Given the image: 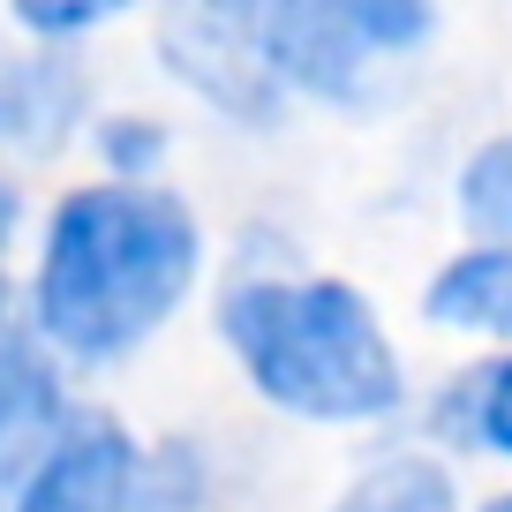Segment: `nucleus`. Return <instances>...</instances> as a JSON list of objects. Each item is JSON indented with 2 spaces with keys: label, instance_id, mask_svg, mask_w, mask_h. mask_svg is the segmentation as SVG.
<instances>
[{
  "label": "nucleus",
  "instance_id": "obj_16",
  "mask_svg": "<svg viewBox=\"0 0 512 512\" xmlns=\"http://www.w3.org/2000/svg\"><path fill=\"white\" fill-rule=\"evenodd\" d=\"M482 512H512V490H505V497H490V505H482Z\"/></svg>",
  "mask_w": 512,
  "mask_h": 512
},
{
  "label": "nucleus",
  "instance_id": "obj_13",
  "mask_svg": "<svg viewBox=\"0 0 512 512\" xmlns=\"http://www.w3.org/2000/svg\"><path fill=\"white\" fill-rule=\"evenodd\" d=\"M452 415H460V430L475 437V445H490V452H505V460H512V347L497 354V362H482L475 377L460 384Z\"/></svg>",
  "mask_w": 512,
  "mask_h": 512
},
{
  "label": "nucleus",
  "instance_id": "obj_6",
  "mask_svg": "<svg viewBox=\"0 0 512 512\" xmlns=\"http://www.w3.org/2000/svg\"><path fill=\"white\" fill-rule=\"evenodd\" d=\"M61 422H68L61 362L8 324V332H0V512L16 505L23 475H31L38 452L61 437Z\"/></svg>",
  "mask_w": 512,
  "mask_h": 512
},
{
  "label": "nucleus",
  "instance_id": "obj_14",
  "mask_svg": "<svg viewBox=\"0 0 512 512\" xmlns=\"http://www.w3.org/2000/svg\"><path fill=\"white\" fill-rule=\"evenodd\" d=\"M16 234H23V189L8 174H0V264H8V249H16Z\"/></svg>",
  "mask_w": 512,
  "mask_h": 512
},
{
  "label": "nucleus",
  "instance_id": "obj_12",
  "mask_svg": "<svg viewBox=\"0 0 512 512\" xmlns=\"http://www.w3.org/2000/svg\"><path fill=\"white\" fill-rule=\"evenodd\" d=\"M144 8H159V0H8V23L31 38H53V46H83L91 31L128 23Z\"/></svg>",
  "mask_w": 512,
  "mask_h": 512
},
{
  "label": "nucleus",
  "instance_id": "obj_7",
  "mask_svg": "<svg viewBox=\"0 0 512 512\" xmlns=\"http://www.w3.org/2000/svg\"><path fill=\"white\" fill-rule=\"evenodd\" d=\"M422 317L445 332L512 339V241H467L422 287Z\"/></svg>",
  "mask_w": 512,
  "mask_h": 512
},
{
  "label": "nucleus",
  "instance_id": "obj_4",
  "mask_svg": "<svg viewBox=\"0 0 512 512\" xmlns=\"http://www.w3.org/2000/svg\"><path fill=\"white\" fill-rule=\"evenodd\" d=\"M91 121V68L76 46L31 31H0V151L8 159H53Z\"/></svg>",
  "mask_w": 512,
  "mask_h": 512
},
{
  "label": "nucleus",
  "instance_id": "obj_10",
  "mask_svg": "<svg viewBox=\"0 0 512 512\" xmlns=\"http://www.w3.org/2000/svg\"><path fill=\"white\" fill-rule=\"evenodd\" d=\"M332 512H460V497H452V475L437 460L392 452V460H377Z\"/></svg>",
  "mask_w": 512,
  "mask_h": 512
},
{
  "label": "nucleus",
  "instance_id": "obj_9",
  "mask_svg": "<svg viewBox=\"0 0 512 512\" xmlns=\"http://www.w3.org/2000/svg\"><path fill=\"white\" fill-rule=\"evenodd\" d=\"M452 204H460L467 241H512V128L482 136V144L460 159Z\"/></svg>",
  "mask_w": 512,
  "mask_h": 512
},
{
  "label": "nucleus",
  "instance_id": "obj_8",
  "mask_svg": "<svg viewBox=\"0 0 512 512\" xmlns=\"http://www.w3.org/2000/svg\"><path fill=\"white\" fill-rule=\"evenodd\" d=\"M317 16L332 23L354 53H369L377 68L415 61L437 38V0H317Z\"/></svg>",
  "mask_w": 512,
  "mask_h": 512
},
{
  "label": "nucleus",
  "instance_id": "obj_3",
  "mask_svg": "<svg viewBox=\"0 0 512 512\" xmlns=\"http://www.w3.org/2000/svg\"><path fill=\"white\" fill-rule=\"evenodd\" d=\"M159 68L174 91L234 128H279L287 83L264 46V0H159Z\"/></svg>",
  "mask_w": 512,
  "mask_h": 512
},
{
  "label": "nucleus",
  "instance_id": "obj_2",
  "mask_svg": "<svg viewBox=\"0 0 512 512\" xmlns=\"http://www.w3.org/2000/svg\"><path fill=\"white\" fill-rule=\"evenodd\" d=\"M234 369L294 422H384L407 400L377 302L332 272H241L219 294Z\"/></svg>",
  "mask_w": 512,
  "mask_h": 512
},
{
  "label": "nucleus",
  "instance_id": "obj_15",
  "mask_svg": "<svg viewBox=\"0 0 512 512\" xmlns=\"http://www.w3.org/2000/svg\"><path fill=\"white\" fill-rule=\"evenodd\" d=\"M16 324V294H8V272H0V332Z\"/></svg>",
  "mask_w": 512,
  "mask_h": 512
},
{
  "label": "nucleus",
  "instance_id": "obj_5",
  "mask_svg": "<svg viewBox=\"0 0 512 512\" xmlns=\"http://www.w3.org/2000/svg\"><path fill=\"white\" fill-rule=\"evenodd\" d=\"M8 512H144V452L113 422H61Z\"/></svg>",
  "mask_w": 512,
  "mask_h": 512
},
{
  "label": "nucleus",
  "instance_id": "obj_11",
  "mask_svg": "<svg viewBox=\"0 0 512 512\" xmlns=\"http://www.w3.org/2000/svg\"><path fill=\"white\" fill-rule=\"evenodd\" d=\"M83 136H91L98 166H106V174H128V181H159V166L174 159V128H166L159 113H144V106L91 113Z\"/></svg>",
  "mask_w": 512,
  "mask_h": 512
},
{
  "label": "nucleus",
  "instance_id": "obj_1",
  "mask_svg": "<svg viewBox=\"0 0 512 512\" xmlns=\"http://www.w3.org/2000/svg\"><path fill=\"white\" fill-rule=\"evenodd\" d=\"M204 279V219L166 181L98 174L53 196L31 264V339L53 362L113 369L144 354Z\"/></svg>",
  "mask_w": 512,
  "mask_h": 512
}]
</instances>
